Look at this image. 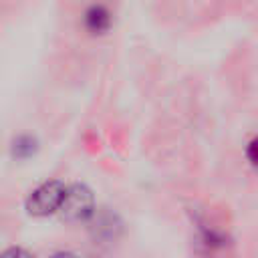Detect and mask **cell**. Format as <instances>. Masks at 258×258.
I'll return each mask as SVG.
<instances>
[{"instance_id": "cell-1", "label": "cell", "mask_w": 258, "mask_h": 258, "mask_svg": "<svg viewBox=\"0 0 258 258\" xmlns=\"http://www.w3.org/2000/svg\"><path fill=\"white\" fill-rule=\"evenodd\" d=\"M64 196H67V187L60 181H44L28 196L26 208L30 214H36V216L50 214L62 206Z\"/></svg>"}, {"instance_id": "cell-2", "label": "cell", "mask_w": 258, "mask_h": 258, "mask_svg": "<svg viewBox=\"0 0 258 258\" xmlns=\"http://www.w3.org/2000/svg\"><path fill=\"white\" fill-rule=\"evenodd\" d=\"M93 208V196L85 185L75 183L73 187L67 189L64 202L60 206V212L67 220H83L91 214Z\"/></svg>"}, {"instance_id": "cell-3", "label": "cell", "mask_w": 258, "mask_h": 258, "mask_svg": "<svg viewBox=\"0 0 258 258\" xmlns=\"http://www.w3.org/2000/svg\"><path fill=\"white\" fill-rule=\"evenodd\" d=\"M85 22L95 32L107 28L109 26V12H107V8L105 6H91L87 10V14H85Z\"/></svg>"}, {"instance_id": "cell-4", "label": "cell", "mask_w": 258, "mask_h": 258, "mask_svg": "<svg viewBox=\"0 0 258 258\" xmlns=\"http://www.w3.org/2000/svg\"><path fill=\"white\" fill-rule=\"evenodd\" d=\"M246 155H248V159H250L254 165H258V137H254V139L248 143Z\"/></svg>"}, {"instance_id": "cell-5", "label": "cell", "mask_w": 258, "mask_h": 258, "mask_svg": "<svg viewBox=\"0 0 258 258\" xmlns=\"http://www.w3.org/2000/svg\"><path fill=\"white\" fill-rule=\"evenodd\" d=\"M2 258H32V254H28V252L22 250V248H8V250L2 254Z\"/></svg>"}, {"instance_id": "cell-6", "label": "cell", "mask_w": 258, "mask_h": 258, "mask_svg": "<svg viewBox=\"0 0 258 258\" xmlns=\"http://www.w3.org/2000/svg\"><path fill=\"white\" fill-rule=\"evenodd\" d=\"M50 258H77L75 254H69V252H58V254H52Z\"/></svg>"}]
</instances>
